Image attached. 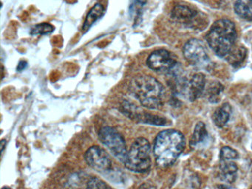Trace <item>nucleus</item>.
Returning a JSON list of instances; mask_svg holds the SVG:
<instances>
[{"mask_svg": "<svg viewBox=\"0 0 252 189\" xmlns=\"http://www.w3.org/2000/svg\"><path fill=\"white\" fill-rule=\"evenodd\" d=\"M146 63L155 72H170L176 67L178 62L170 52L165 49H158L149 55Z\"/></svg>", "mask_w": 252, "mask_h": 189, "instance_id": "obj_7", "label": "nucleus"}, {"mask_svg": "<svg viewBox=\"0 0 252 189\" xmlns=\"http://www.w3.org/2000/svg\"><path fill=\"white\" fill-rule=\"evenodd\" d=\"M252 189V187H251V188H250V189Z\"/></svg>", "mask_w": 252, "mask_h": 189, "instance_id": "obj_28", "label": "nucleus"}, {"mask_svg": "<svg viewBox=\"0 0 252 189\" xmlns=\"http://www.w3.org/2000/svg\"><path fill=\"white\" fill-rule=\"evenodd\" d=\"M248 5L250 7L251 10H252V0H248Z\"/></svg>", "mask_w": 252, "mask_h": 189, "instance_id": "obj_25", "label": "nucleus"}, {"mask_svg": "<svg viewBox=\"0 0 252 189\" xmlns=\"http://www.w3.org/2000/svg\"><path fill=\"white\" fill-rule=\"evenodd\" d=\"M206 87V77L204 74L197 72L189 80L184 79L181 86V93H184L190 101H194L203 94Z\"/></svg>", "mask_w": 252, "mask_h": 189, "instance_id": "obj_9", "label": "nucleus"}, {"mask_svg": "<svg viewBox=\"0 0 252 189\" xmlns=\"http://www.w3.org/2000/svg\"><path fill=\"white\" fill-rule=\"evenodd\" d=\"M224 90V86L220 82H213L208 87L206 94L211 103H218L220 100V95Z\"/></svg>", "mask_w": 252, "mask_h": 189, "instance_id": "obj_17", "label": "nucleus"}, {"mask_svg": "<svg viewBox=\"0 0 252 189\" xmlns=\"http://www.w3.org/2000/svg\"><path fill=\"white\" fill-rule=\"evenodd\" d=\"M104 12H105V8L104 6L100 3H96L87 14L85 22L82 25V32L86 33L95 22L104 16Z\"/></svg>", "mask_w": 252, "mask_h": 189, "instance_id": "obj_11", "label": "nucleus"}, {"mask_svg": "<svg viewBox=\"0 0 252 189\" xmlns=\"http://www.w3.org/2000/svg\"><path fill=\"white\" fill-rule=\"evenodd\" d=\"M247 54V50L243 46H234L230 53L225 56L227 62L233 66L238 67L244 62Z\"/></svg>", "mask_w": 252, "mask_h": 189, "instance_id": "obj_14", "label": "nucleus"}, {"mask_svg": "<svg viewBox=\"0 0 252 189\" xmlns=\"http://www.w3.org/2000/svg\"><path fill=\"white\" fill-rule=\"evenodd\" d=\"M231 112L232 109L231 105L228 103H223L217 108L212 115V121L215 125L218 128H222L229 121Z\"/></svg>", "mask_w": 252, "mask_h": 189, "instance_id": "obj_13", "label": "nucleus"}, {"mask_svg": "<svg viewBox=\"0 0 252 189\" xmlns=\"http://www.w3.org/2000/svg\"><path fill=\"white\" fill-rule=\"evenodd\" d=\"M54 29L55 28L54 25L43 22L32 27L30 30V34L32 35H47L54 32Z\"/></svg>", "mask_w": 252, "mask_h": 189, "instance_id": "obj_19", "label": "nucleus"}, {"mask_svg": "<svg viewBox=\"0 0 252 189\" xmlns=\"http://www.w3.org/2000/svg\"><path fill=\"white\" fill-rule=\"evenodd\" d=\"M27 66L28 62H26V60H20V62L18 63V65H17V70L18 71V72H22V71L26 69Z\"/></svg>", "mask_w": 252, "mask_h": 189, "instance_id": "obj_22", "label": "nucleus"}, {"mask_svg": "<svg viewBox=\"0 0 252 189\" xmlns=\"http://www.w3.org/2000/svg\"><path fill=\"white\" fill-rule=\"evenodd\" d=\"M238 158V152L229 146H224L220 152V160H234Z\"/></svg>", "mask_w": 252, "mask_h": 189, "instance_id": "obj_20", "label": "nucleus"}, {"mask_svg": "<svg viewBox=\"0 0 252 189\" xmlns=\"http://www.w3.org/2000/svg\"><path fill=\"white\" fill-rule=\"evenodd\" d=\"M87 163L98 172H107L112 168V161L107 152L98 146H92L85 154Z\"/></svg>", "mask_w": 252, "mask_h": 189, "instance_id": "obj_8", "label": "nucleus"}, {"mask_svg": "<svg viewBox=\"0 0 252 189\" xmlns=\"http://www.w3.org/2000/svg\"><path fill=\"white\" fill-rule=\"evenodd\" d=\"M137 189H156V186L150 183H144Z\"/></svg>", "mask_w": 252, "mask_h": 189, "instance_id": "obj_23", "label": "nucleus"}, {"mask_svg": "<svg viewBox=\"0 0 252 189\" xmlns=\"http://www.w3.org/2000/svg\"><path fill=\"white\" fill-rule=\"evenodd\" d=\"M237 38L235 25L228 19L215 21L206 35L209 47L220 58L225 57L232 50Z\"/></svg>", "mask_w": 252, "mask_h": 189, "instance_id": "obj_3", "label": "nucleus"}, {"mask_svg": "<svg viewBox=\"0 0 252 189\" xmlns=\"http://www.w3.org/2000/svg\"><path fill=\"white\" fill-rule=\"evenodd\" d=\"M99 138L110 153L122 163H125L128 151L122 134L112 127H103L99 131Z\"/></svg>", "mask_w": 252, "mask_h": 189, "instance_id": "obj_5", "label": "nucleus"}, {"mask_svg": "<svg viewBox=\"0 0 252 189\" xmlns=\"http://www.w3.org/2000/svg\"><path fill=\"white\" fill-rule=\"evenodd\" d=\"M2 189H11V188L8 187V186H4Z\"/></svg>", "mask_w": 252, "mask_h": 189, "instance_id": "obj_26", "label": "nucleus"}, {"mask_svg": "<svg viewBox=\"0 0 252 189\" xmlns=\"http://www.w3.org/2000/svg\"><path fill=\"white\" fill-rule=\"evenodd\" d=\"M251 147H252V146H251Z\"/></svg>", "mask_w": 252, "mask_h": 189, "instance_id": "obj_29", "label": "nucleus"}, {"mask_svg": "<svg viewBox=\"0 0 252 189\" xmlns=\"http://www.w3.org/2000/svg\"><path fill=\"white\" fill-rule=\"evenodd\" d=\"M234 11L239 17L246 21H252V10L247 3L243 0H237L234 3Z\"/></svg>", "mask_w": 252, "mask_h": 189, "instance_id": "obj_18", "label": "nucleus"}, {"mask_svg": "<svg viewBox=\"0 0 252 189\" xmlns=\"http://www.w3.org/2000/svg\"><path fill=\"white\" fill-rule=\"evenodd\" d=\"M130 92L147 109H159L164 103L166 90L154 77L143 75L134 78L130 83Z\"/></svg>", "mask_w": 252, "mask_h": 189, "instance_id": "obj_2", "label": "nucleus"}, {"mask_svg": "<svg viewBox=\"0 0 252 189\" xmlns=\"http://www.w3.org/2000/svg\"><path fill=\"white\" fill-rule=\"evenodd\" d=\"M150 144L147 139L138 137L128 151L125 165L127 169L137 173L149 171L151 167Z\"/></svg>", "mask_w": 252, "mask_h": 189, "instance_id": "obj_4", "label": "nucleus"}, {"mask_svg": "<svg viewBox=\"0 0 252 189\" xmlns=\"http://www.w3.org/2000/svg\"><path fill=\"white\" fill-rule=\"evenodd\" d=\"M251 177H252V174H251Z\"/></svg>", "mask_w": 252, "mask_h": 189, "instance_id": "obj_27", "label": "nucleus"}, {"mask_svg": "<svg viewBox=\"0 0 252 189\" xmlns=\"http://www.w3.org/2000/svg\"><path fill=\"white\" fill-rule=\"evenodd\" d=\"M186 60L196 67L206 69L210 65V58L203 41L197 38L189 40L183 47Z\"/></svg>", "mask_w": 252, "mask_h": 189, "instance_id": "obj_6", "label": "nucleus"}, {"mask_svg": "<svg viewBox=\"0 0 252 189\" xmlns=\"http://www.w3.org/2000/svg\"><path fill=\"white\" fill-rule=\"evenodd\" d=\"M208 137L207 130L204 123L198 122L196 124L194 128V133L192 134L190 146L191 147H197L199 145L203 143L206 140Z\"/></svg>", "mask_w": 252, "mask_h": 189, "instance_id": "obj_16", "label": "nucleus"}, {"mask_svg": "<svg viewBox=\"0 0 252 189\" xmlns=\"http://www.w3.org/2000/svg\"><path fill=\"white\" fill-rule=\"evenodd\" d=\"M184 134L175 129L161 131L155 139L153 152L158 166H170L178 159L185 148Z\"/></svg>", "mask_w": 252, "mask_h": 189, "instance_id": "obj_1", "label": "nucleus"}, {"mask_svg": "<svg viewBox=\"0 0 252 189\" xmlns=\"http://www.w3.org/2000/svg\"><path fill=\"white\" fill-rule=\"evenodd\" d=\"M197 12L194 9L185 5L175 6L171 12V17L179 22H190L197 16Z\"/></svg>", "mask_w": 252, "mask_h": 189, "instance_id": "obj_12", "label": "nucleus"}, {"mask_svg": "<svg viewBox=\"0 0 252 189\" xmlns=\"http://www.w3.org/2000/svg\"><path fill=\"white\" fill-rule=\"evenodd\" d=\"M147 0H130L129 13L134 20V26L141 22L142 18L143 9L147 4Z\"/></svg>", "mask_w": 252, "mask_h": 189, "instance_id": "obj_15", "label": "nucleus"}, {"mask_svg": "<svg viewBox=\"0 0 252 189\" xmlns=\"http://www.w3.org/2000/svg\"><path fill=\"white\" fill-rule=\"evenodd\" d=\"M237 170L238 167L234 160H220L218 169V177L225 183H234L237 179Z\"/></svg>", "mask_w": 252, "mask_h": 189, "instance_id": "obj_10", "label": "nucleus"}, {"mask_svg": "<svg viewBox=\"0 0 252 189\" xmlns=\"http://www.w3.org/2000/svg\"><path fill=\"white\" fill-rule=\"evenodd\" d=\"M86 189H112L105 182L97 177H93L87 183Z\"/></svg>", "mask_w": 252, "mask_h": 189, "instance_id": "obj_21", "label": "nucleus"}, {"mask_svg": "<svg viewBox=\"0 0 252 189\" xmlns=\"http://www.w3.org/2000/svg\"><path fill=\"white\" fill-rule=\"evenodd\" d=\"M214 189H231V187L227 186V185L222 184V185H218L216 186V187Z\"/></svg>", "mask_w": 252, "mask_h": 189, "instance_id": "obj_24", "label": "nucleus"}]
</instances>
